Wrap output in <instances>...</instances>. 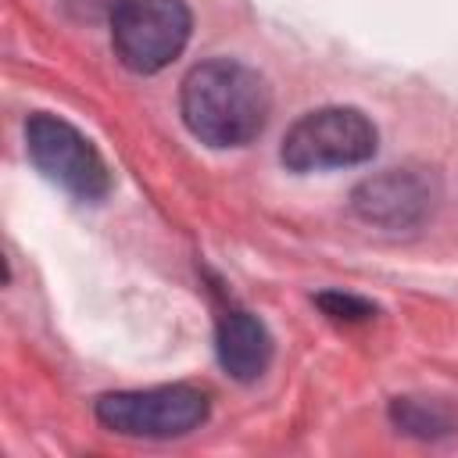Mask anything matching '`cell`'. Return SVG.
<instances>
[{
  "label": "cell",
  "instance_id": "6da1fadb",
  "mask_svg": "<svg viewBox=\"0 0 458 458\" xmlns=\"http://www.w3.org/2000/svg\"><path fill=\"white\" fill-rule=\"evenodd\" d=\"M179 111L186 129L208 147H243L250 143L272 111L265 79L240 61L215 57L182 79Z\"/></svg>",
  "mask_w": 458,
  "mask_h": 458
},
{
  "label": "cell",
  "instance_id": "7a4b0ae2",
  "mask_svg": "<svg viewBox=\"0 0 458 458\" xmlns=\"http://www.w3.org/2000/svg\"><path fill=\"white\" fill-rule=\"evenodd\" d=\"M372 154H376V125L358 107L308 111L283 136V165L290 172L361 165Z\"/></svg>",
  "mask_w": 458,
  "mask_h": 458
},
{
  "label": "cell",
  "instance_id": "9c48e42d",
  "mask_svg": "<svg viewBox=\"0 0 458 458\" xmlns=\"http://www.w3.org/2000/svg\"><path fill=\"white\" fill-rule=\"evenodd\" d=\"M125 0H68V7H75L79 14L86 18H97V14H114Z\"/></svg>",
  "mask_w": 458,
  "mask_h": 458
},
{
  "label": "cell",
  "instance_id": "52a82bcc",
  "mask_svg": "<svg viewBox=\"0 0 458 458\" xmlns=\"http://www.w3.org/2000/svg\"><path fill=\"white\" fill-rule=\"evenodd\" d=\"M215 347H218V361L222 369L240 379L250 383L258 379L268 361H272V336L261 326V318H254L250 311L229 308L218 315V329H215Z\"/></svg>",
  "mask_w": 458,
  "mask_h": 458
},
{
  "label": "cell",
  "instance_id": "5b68a950",
  "mask_svg": "<svg viewBox=\"0 0 458 458\" xmlns=\"http://www.w3.org/2000/svg\"><path fill=\"white\" fill-rule=\"evenodd\" d=\"M25 147L32 165L79 200H100L111 190V172L97 147L57 114H32L25 122Z\"/></svg>",
  "mask_w": 458,
  "mask_h": 458
},
{
  "label": "cell",
  "instance_id": "8992f818",
  "mask_svg": "<svg viewBox=\"0 0 458 458\" xmlns=\"http://www.w3.org/2000/svg\"><path fill=\"white\" fill-rule=\"evenodd\" d=\"M433 179L415 168H386L383 175L365 179L351 204L358 218L383 229H411L433 211Z\"/></svg>",
  "mask_w": 458,
  "mask_h": 458
},
{
  "label": "cell",
  "instance_id": "277c9868",
  "mask_svg": "<svg viewBox=\"0 0 458 458\" xmlns=\"http://www.w3.org/2000/svg\"><path fill=\"white\" fill-rule=\"evenodd\" d=\"M97 419L122 437L168 440L197 429L208 419V394L186 383L118 390L97 401Z\"/></svg>",
  "mask_w": 458,
  "mask_h": 458
},
{
  "label": "cell",
  "instance_id": "3957f363",
  "mask_svg": "<svg viewBox=\"0 0 458 458\" xmlns=\"http://www.w3.org/2000/svg\"><path fill=\"white\" fill-rule=\"evenodd\" d=\"M190 25L182 0H125L111 14V47L129 72L154 75L182 54Z\"/></svg>",
  "mask_w": 458,
  "mask_h": 458
},
{
  "label": "cell",
  "instance_id": "ba28073f",
  "mask_svg": "<svg viewBox=\"0 0 458 458\" xmlns=\"http://www.w3.org/2000/svg\"><path fill=\"white\" fill-rule=\"evenodd\" d=\"M318 308H322L329 318H340V322H361V318L376 315V308H372L369 301L351 297V293H336V290L318 293Z\"/></svg>",
  "mask_w": 458,
  "mask_h": 458
}]
</instances>
